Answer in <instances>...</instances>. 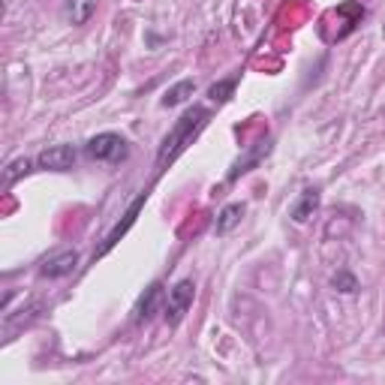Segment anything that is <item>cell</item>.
Listing matches in <instances>:
<instances>
[{"label":"cell","instance_id":"cell-11","mask_svg":"<svg viewBox=\"0 0 385 385\" xmlns=\"http://www.w3.org/2000/svg\"><path fill=\"white\" fill-rule=\"evenodd\" d=\"M96 3L100 0H66V18H70V25L72 27L88 25L96 12Z\"/></svg>","mask_w":385,"mask_h":385},{"label":"cell","instance_id":"cell-2","mask_svg":"<svg viewBox=\"0 0 385 385\" xmlns=\"http://www.w3.org/2000/svg\"><path fill=\"white\" fill-rule=\"evenodd\" d=\"M85 157L94 163H124L130 157V145L118 133H96L94 139H88Z\"/></svg>","mask_w":385,"mask_h":385},{"label":"cell","instance_id":"cell-1","mask_svg":"<svg viewBox=\"0 0 385 385\" xmlns=\"http://www.w3.org/2000/svg\"><path fill=\"white\" fill-rule=\"evenodd\" d=\"M208 118H211V111L205 109V105H193V109H187L184 115L175 120V127L169 130V135L163 139L160 150H157V165L165 169V163L178 160V157L187 150V145H193L196 135L205 130Z\"/></svg>","mask_w":385,"mask_h":385},{"label":"cell","instance_id":"cell-7","mask_svg":"<svg viewBox=\"0 0 385 385\" xmlns=\"http://www.w3.org/2000/svg\"><path fill=\"white\" fill-rule=\"evenodd\" d=\"M145 199H148V193H139V196H135V199L130 202V208H127V214H124V220H120V223L115 226V229H111V232H109V238H105V244H103V250H100V256H103V253H109V250H111V247H115V244H118V241H120V238H124V235H127V232H130V229H133V226H135V220H139V214H142V208H145Z\"/></svg>","mask_w":385,"mask_h":385},{"label":"cell","instance_id":"cell-10","mask_svg":"<svg viewBox=\"0 0 385 385\" xmlns=\"http://www.w3.org/2000/svg\"><path fill=\"white\" fill-rule=\"evenodd\" d=\"M193 94H196V81H193V79H181V81H175V85H172V88L163 94L160 105H163V109H175V105L190 100Z\"/></svg>","mask_w":385,"mask_h":385},{"label":"cell","instance_id":"cell-8","mask_svg":"<svg viewBox=\"0 0 385 385\" xmlns=\"http://www.w3.org/2000/svg\"><path fill=\"white\" fill-rule=\"evenodd\" d=\"M319 202H322V193L316 190V187H307V190H301V196L292 202L289 217L295 223H307L316 214V211H319Z\"/></svg>","mask_w":385,"mask_h":385},{"label":"cell","instance_id":"cell-14","mask_svg":"<svg viewBox=\"0 0 385 385\" xmlns=\"http://www.w3.org/2000/svg\"><path fill=\"white\" fill-rule=\"evenodd\" d=\"M235 85H238L235 75H229V79H220L217 85H211V90H208V100H211V103H226L232 94H235Z\"/></svg>","mask_w":385,"mask_h":385},{"label":"cell","instance_id":"cell-6","mask_svg":"<svg viewBox=\"0 0 385 385\" xmlns=\"http://www.w3.org/2000/svg\"><path fill=\"white\" fill-rule=\"evenodd\" d=\"M160 304H163V283H150L142 298L135 301V310H133V322L135 326H145L150 322L157 313H160Z\"/></svg>","mask_w":385,"mask_h":385},{"label":"cell","instance_id":"cell-15","mask_svg":"<svg viewBox=\"0 0 385 385\" xmlns=\"http://www.w3.org/2000/svg\"><path fill=\"white\" fill-rule=\"evenodd\" d=\"M331 286H334L337 292H343V295H352V292H358V277L352 274V271H337V274L331 277Z\"/></svg>","mask_w":385,"mask_h":385},{"label":"cell","instance_id":"cell-16","mask_svg":"<svg viewBox=\"0 0 385 385\" xmlns=\"http://www.w3.org/2000/svg\"><path fill=\"white\" fill-rule=\"evenodd\" d=\"M382 34H385V30H382Z\"/></svg>","mask_w":385,"mask_h":385},{"label":"cell","instance_id":"cell-5","mask_svg":"<svg viewBox=\"0 0 385 385\" xmlns=\"http://www.w3.org/2000/svg\"><path fill=\"white\" fill-rule=\"evenodd\" d=\"M75 265H79V253L75 250H57L51 253L49 259H42L40 265V274L49 277V280H64V277H70Z\"/></svg>","mask_w":385,"mask_h":385},{"label":"cell","instance_id":"cell-4","mask_svg":"<svg viewBox=\"0 0 385 385\" xmlns=\"http://www.w3.org/2000/svg\"><path fill=\"white\" fill-rule=\"evenodd\" d=\"M36 163H40V169H45V172H70L72 165L79 163V150L72 145H51L36 157Z\"/></svg>","mask_w":385,"mask_h":385},{"label":"cell","instance_id":"cell-13","mask_svg":"<svg viewBox=\"0 0 385 385\" xmlns=\"http://www.w3.org/2000/svg\"><path fill=\"white\" fill-rule=\"evenodd\" d=\"M30 165H34V163H30L27 157H18V160H12L10 165H6V169H3V187H6V190H10V187H12L18 178L27 175Z\"/></svg>","mask_w":385,"mask_h":385},{"label":"cell","instance_id":"cell-3","mask_svg":"<svg viewBox=\"0 0 385 385\" xmlns=\"http://www.w3.org/2000/svg\"><path fill=\"white\" fill-rule=\"evenodd\" d=\"M193 298H196V280H190V277L178 280L169 289V298H165V304H163V316H165V322H169L172 328L184 322L187 310L193 307Z\"/></svg>","mask_w":385,"mask_h":385},{"label":"cell","instance_id":"cell-12","mask_svg":"<svg viewBox=\"0 0 385 385\" xmlns=\"http://www.w3.org/2000/svg\"><path fill=\"white\" fill-rule=\"evenodd\" d=\"M244 211H247V208L241 205V202H229V205H226V208L220 211V214H217V226H214V232H217V235H229V232L241 223Z\"/></svg>","mask_w":385,"mask_h":385},{"label":"cell","instance_id":"cell-9","mask_svg":"<svg viewBox=\"0 0 385 385\" xmlns=\"http://www.w3.org/2000/svg\"><path fill=\"white\" fill-rule=\"evenodd\" d=\"M268 154H271V139L259 142V145H256V148L250 150V154H244V157H241V160H238L235 165H232V172H229V184H232V181H238L241 175H247V172H253L256 165H259L262 160H265Z\"/></svg>","mask_w":385,"mask_h":385}]
</instances>
